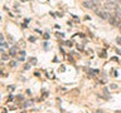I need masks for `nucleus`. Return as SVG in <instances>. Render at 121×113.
I'll use <instances>...</instances> for the list:
<instances>
[{"mask_svg":"<svg viewBox=\"0 0 121 113\" xmlns=\"http://www.w3.org/2000/svg\"><path fill=\"white\" fill-rule=\"evenodd\" d=\"M117 8V3L116 0H106L105 1V9L108 11H115Z\"/></svg>","mask_w":121,"mask_h":113,"instance_id":"obj_1","label":"nucleus"},{"mask_svg":"<svg viewBox=\"0 0 121 113\" xmlns=\"http://www.w3.org/2000/svg\"><path fill=\"white\" fill-rule=\"evenodd\" d=\"M17 52H18V48H17V47L10 48V49H9V54H10V56H15V55H17Z\"/></svg>","mask_w":121,"mask_h":113,"instance_id":"obj_3","label":"nucleus"},{"mask_svg":"<svg viewBox=\"0 0 121 113\" xmlns=\"http://www.w3.org/2000/svg\"><path fill=\"white\" fill-rule=\"evenodd\" d=\"M93 3L96 4V5H100V4H101V0H93Z\"/></svg>","mask_w":121,"mask_h":113,"instance_id":"obj_10","label":"nucleus"},{"mask_svg":"<svg viewBox=\"0 0 121 113\" xmlns=\"http://www.w3.org/2000/svg\"><path fill=\"white\" fill-rule=\"evenodd\" d=\"M32 104H33V101H26L25 103L23 104V107H24V108H28V107H30Z\"/></svg>","mask_w":121,"mask_h":113,"instance_id":"obj_6","label":"nucleus"},{"mask_svg":"<svg viewBox=\"0 0 121 113\" xmlns=\"http://www.w3.org/2000/svg\"><path fill=\"white\" fill-rule=\"evenodd\" d=\"M10 67H17V62H14V60H11V62L9 63Z\"/></svg>","mask_w":121,"mask_h":113,"instance_id":"obj_8","label":"nucleus"},{"mask_svg":"<svg viewBox=\"0 0 121 113\" xmlns=\"http://www.w3.org/2000/svg\"><path fill=\"white\" fill-rule=\"evenodd\" d=\"M110 88H111V89H116L117 85H116V84H111V87H110Z\"/></svg>","mask_w":121,"mask_h":113,"instance_id":"obj_12","label":"nucleus"},{"mask_svg":"<svg viewBox=\"0 0 121 113\" xmlns=\"http://www.w3.org/2000/svg\"><path fill=\"white\" fill-rule=\"evenodd\" d=\"M1 48H3V49H6V48H8V44H6V41H5V40H3V41H1Z\"/></svg>","mask_w":121,"mask_h":113,"instance_id":"obj_7","label":"nucleus"},{"mask_svg":"<svg viewBox=\"0 0 121 113\" xmlns=\"http://www.w3.org/2000/svg\"><path fill=\"white\" fill-rule=\"evenodd\" d=\"M9 55H10V54H9ZM9 55L5 54V53H4V49H1V59H3V60H8V59H9Z\"/></svg>","mask_w":121,"mask_h":113,"instance_id":"obj_5","label":"nucleus"},{"mask_svg":"<svg viewBox=\"0 0 121 113\" xmlns=\"http://www.w3.org/2000/svg\"><path fill=\"white\" fill-rule=\"evenodd\" d=\"M30 63H32V64H37V59L35 58H32V59H30Z\"/></svg>","mask_w":121,"mask_h":113,"instance_id":"obj_9","label":"nucleus"},{"mask_svg":"<svg viewBox=\"0 0 121 113\" xmlns=\"http://www.w3.org/2000/svg\"><path fill=\"white\" fill-rule=\"evenodd\" d=\"M115 15H116V18L119 19V20H121V8H119V6L116 8V10H115Z\"/></svg>","mask_w":121,"mask_h":113,"instance_id":"obj_4","label":"nucleus"},{"mask_svg":"<svg viewBox=\"0 0 121 113\" xmlns=\"http://www.w3.org/2000/svg\"><path fill=\"white\" fill-rule=\"evenodd\" d=\"M14 89H15V87H14V85H10V87H9V90H10V92H13Z\"/></svg>","mask_w":121,"mask_h":113,"instance_id":"obj_11","label":"nucleus"},{"mask_svg":"<svg viewBox=\"0 0 121 113\" xmlns=\"http://www.w3.org/2000/svg\"><path fill=\"white\" fill-rule=\"evenodd\" d=\"M29 40L30 41H35V38H34V36H29Z\"/></svg>","mask_w":121,"mask_h":113,"instance_id":"obj_13","label":"nucleus"},{"mask_svg":"<svg viewBox=\"0 0 121 113\" xmlns=\"http://www.w3.org/2000/svg\"><path fill=\"white\" fill-rule=\"evenodd\" d=\"M116 41H117L119 44H121V38H117V39H116Z\"/></svg>","mask_w":121,"mask_h":113,"instance_id":"obj_14","label":"nucleus"},{"mask_svg":"<svg viewBox=\"0 0 121 113\" xmlns=\"http://www.w3.org/2000/svg\"><path fill=\"white\" fill-rule=\"evenodd\" d=\"M82 5L86 9H96L97 5L93 3V0H82Z\"/></svg>","mask_w":121,"mask_h":113,"instance_id":"obj_2","label":"nucleus"},{"mask_svg":"<svg viewBox=\"0 0 121 113\" xmlns=\"http://www.w3.org/2000/svg\"><path fill=\"white\" fill-rule=\"evenodd\" d=\"M116 112H117V113H121V111H116Z\"/></svg>","mask_w":121,"mask_h":113,"instance_id":"obj_15","label":"nucleus"}]
</instances>
